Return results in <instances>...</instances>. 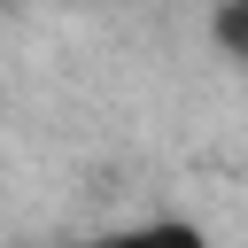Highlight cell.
<instances>
[{
	"label": "cell",
	"mask_w": 248,
	"mask_h": 248,
	"mask_svg": "<svg viewBox=\"0 0 248 248\" xmlns=\"http://www.w3.org/2000/svg\"><path fill=\"white\" fill-rule=\"evenodd\" d=\"M85 248H209V232L194 217H124V225L93 232Z\"/></svg>",
	"instance_id": "6da1fadb"
},
{
	"label": "cell",
	"mask_w": 248,
	"mask_h": 248,
	"mask_svg": "<svg viewBox=\"0 0 248 248\" xmlns=\"http://www.w3.org/2000/svg\"><path fill=\"white\" fill-rule=\"evenodd\" d=\"M217 46L232 62H248V0H217Z\"/></svg>",
	"instance_id": "7a4b0ae2"
}]
</instances>
